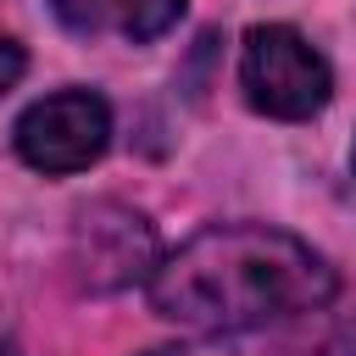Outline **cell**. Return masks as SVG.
Listing matches in <instances>:
<instances>
[{"instance_id": "obj_1", "label": "cell", "mask_w": 356, "mask_h": 356, "mask_svg": "<svg viewBox=\"0 0 356 356\" xmlns=\"http://www.w3.org/2000/svg\"><path fill=\"white\" fill-rule=\"evenodd\" d=\"M334 267L295 234L261 222H222L150 267L156 317L189 334H250L278 317L328 306Z\"/></svg>"}, {"instance_id": "obj_2", "label": "cell", "mask_w": 356, "mask_h": 356, "mask_svg": "<svg viewBox=\"0 0 356 356\" xmlns=\"http://www.w3.org/2000/svg\"><path fill=\"white\" fill-rule=\"evenodd\" d=\"M239 89L256 111H267L278 122H300V117H317L328 106L334 72L289 22H261V28L245 33Z\"/></svg>"}, {"instance_id": "obj_3", "label": "cell", "mask_w": 356, "mask_h": 356, "mask_svg": "<svg viewBox=\"0 0 356 356\" xmlns=\"http://www.w3.org/2000/svg\"><path fill=\"white\" fill-rule=\"evenodd\" d=\"M106 145H111V106L89 89L44 95L17 117V156L50 178L95 167L106 156Z\"/></svg>"}, {"instance_id": "obj_4", "label": "cell", "mask_w": 356, "mask_h": 356, "mask_svg": "<svg viewBox=\"0 0 356 356\" xmlns=\"http://www.w3.org/2000/svg\"><path fill=\"white\" fill-rule=\"evenodd\" d=\"M72 267L89 289H122L134 278H150L156 267V234L139 211L117 206V200H100V206H83L78 211V228H72Z\"/></svg>"}, {"instance_id": "obj_5", "label": "cell", "mask_w": 356, "mask_h": 356, "mask_svg": "<svg viewBox=\"0 0 356 356\" xmlns=\"http://www.w3.org/2000/svg\"><path fill=\"white\" fill-rule=\"evenodd\" d=\"M184 6L189 0H117V28L134 39V44H150V39H161L178 17H184Z\"/></svg>"}, {"instance_id": "obj_6", "label": "cell", "mask_w": 356, "mask_h": 356, "mask_svg": "<svg viewBox=\"0 0 356 356\" xmlns=\"http://www.w3.org/2000/svg\"><path fill=\"white\" fill-rule=\"evenodd\" d=\"M50 11L61 17L67 33H100L117 11V0H50Z\"/></svg>"}, {"instance_id": "obj_7", "label": "cell", "mask_w": 356, "mask_h": 356, "mask_svg": "<svg viewBox=\"0 0 356 356\" xmlns=\"http://www.w3.org/2000/svg\"><path fill=\"white\" fill-rule=\"evenodd\" d=\"M17 78H22V50H17V39L0 33V95H6Z\"/></svg>"}, {"instance_id": "obj_8", "label": "cell", "mask_w": 356, "mask_h": 356, "mask_svg": "<svg viewBox=\"0 0 356 356\" xmlns=\"http://www.w3.org/2000/svg\"><path fill=\"white\" fill-rule=\"evenodd\" d=\"M350 167H356V145H350Z\"/></svg>"}]
</instances>
